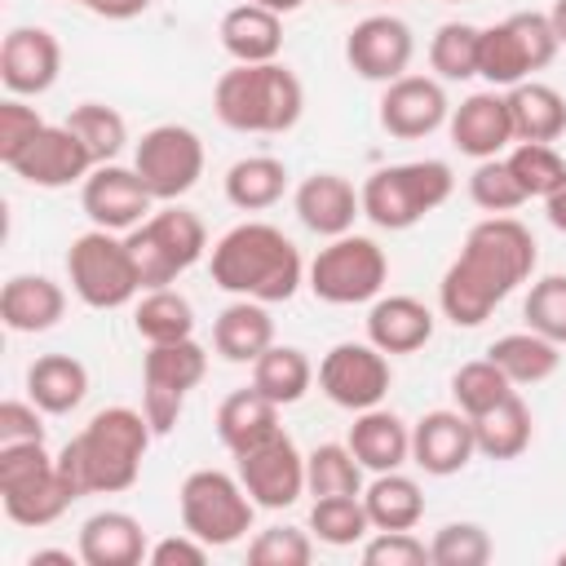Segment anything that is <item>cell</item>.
Wrapping results in <instances>:
<instances>
[{"mask_svg":"<svg viewBox=\"0 0 566 566\" xmlns=\"http://www.w3.org/2000/svg\"><path fill=\"white\" fill-rule=\"evenodd\" d=\"M535 261H539V248L522 221H513V217L478 221L464 234L460 256L447 265V274L438 283L442 314L455 327L486 323L495 314V305L509 301V292L535 274Z\"/></svg>","mask_w":566,"mask_h":566,"instance_id":"1","label":"cell"},{"mask_svg":"<svg viewBox=\"0 0 566 566\" xmlns=\"http://www.w3.org/2000/svg\"><path fill=\"white\" fill-rule=\"evenodd\" d=\"M155 429L137 407H102L62 451L57 469L75 495H119L137 482Z\"/></svg>","mask_w":566,"mask_h":566,"instance_id":"2","label":"cell"},{"mask_svg":"<svg viewBox=\"0 0 566 566\" xmlns=\"http://www.w3.org/2000/svg\"><path fill=\"white\" fill-rule=\"evenodd\" d=\"M212 283L248 301H292L305 283L301 248L270 221H243L212 243Z\"/></svg>","mask_w":566,"mask_h":566,"instance_id":"3","label":"cell"},{"mask_svg":"<svg viewBox=\"0 0 566 566\" xmlns=\"http://www.w3.org/2000/svg\"><path fill=\"white\" fill-rule=\"evenodd\" d=\"M212 111L234 133H287L305 111V88L283 62H234L212 88Z\"/></svg>","mask_w":566,"mask_h":566,"instance_id":"4","label":"cell"},{"mask_svg":"<svg viewBox=\"0 0 566 566\" xmlns=\"http://www.w3.org/2000/svg\"><path fill=\"white\" fill-rule=\"evenodd\" d=\"M455 190V177L442 159H411V164H385L376 168L358 195H363V217L380 230H411L424 221L433 208H442Z\"/></svg>","mask_w":566,"mask_h":566,"instance_id":"5","label":"cell"},{"mask_svg":"<svg viewBox=\"0 0 566 566\" xmlns=\"http://www.w3.org/2000/svg\"><path fill=\"white\" fill-rule=\"evenodd\" d=\"M0 500H4L9 522L49 526L80 495L62 478L57 455H49L44 442H18V447H0Z\"/></svg>","mask_w":566,"mask_h":566,"instance_id":"6","label":"cell"},{"mask_svg":"<svg viewBox=\"0 0 566 566\" xmlns=\"http://www.w3.org/2000/svg\"><path fill=\"white\" fill-rule=\"evenodd\" d=\"M124 239H128V252H133L142 287L177 283V274H186L208 252V230H203L199 212H190L181 203H164L142 226H133Z\"/></svg>","mask_w":566,"mask_h":566,"instance_id":"7","label":"cell"},{"mask_svg":"<svg viewBox=\"0 0 566 566\" xmlns=\"http://www.w3.org/2000/svg\"><path fill=\"white\" fill-rule=\"evenodd\" d=\"M557 49H562V40H557L548 13L522 9V13H509L495 27H482L478 75L491 88H513V84L531 80L535 71H544L557 57Z\"/></svg>","mask_w":566,"mask_h":566,"instance_id":"8","label":"cell"},{"mask_svg":"<svg viewBox=\"0 0 566 566\" xmlns=\"http://www.w3.org/2000/svg\"><path fill=\"white\" fill-rule=\"evenodd\" d=\"M66 279L71 292L88 305V310H119L142 292L128 239L115 230H84L71 239L66 248Z\"/></svg>","mask_w":566,"mask_h":566,"instance_id":"9","label":"cell"},{"mask_svg":"<svg viewBox=\"0 0 566 566\" xmlns=\"http://www.w3.org/2000/svg\"><path fill=\"white\" fill-rule=\"evenodd\" d=\"M177 504H181V526L190 535H199L208 548H226V544L243 539L256 517V500L243 491L239 473H221V469L186 473Z\"/></svg>","mask_w":566,"mask_h":566,"instance_id":"10","label":"cell"},{"mask_svg":"<svg viewBox=\"0 0 566 566\" xmlns=\"http://www.w3.org/2000/svg\"><path fill=\"white\" fill-rule=\"evenodd\" d=\"M389 279V256L376 239L367 234H336L327 248H318V256L305 270V283L318 301L327 305H363L376 301L380 287Z\"/></svg>","mask_w":566,"mask_h":566,"instance_id":"11","label":"cell"},{"mask_svg":"<svg viewBox=\"0 0 566 566\" xmlns=\"http://www.w3.org/2000/svg\"><path fill=\"white\" fill-rule=\"evenodd\" d=\"M203 371H208V349L195 336L146 349V358H142V411H146L155 438L172 433V424L181 420L186 394L203 380Z\"/></svg>","mask_w":566,"mask_h":566,"instance_id":"12","label":"cell"},{"mask_svg":"<svg viewBox=\"0 0 566 566\" xmlns=\"http://www.w3.org/2000/svg\"><path fill=\"white\" fill-rule=\"evenodd\" d=\"M133 168L155 195V203H177L203 177V142L186 124H155L133 150Z\"/></svg>","mask_w":566,"mask_h":566,"instance_id":"13","label":"cell"},{"mask_svg":"<svg viewBox=\"0 0 566 566\" xmlns=\"http://www.w3.org/2000/svg\"><path fill=\"white\" fill-rule=\"evenodd\" d=\"M389 385H394L389 354L376 349L371 340H340L318 363V389L336 407H345V411L380 407L385 394H389Z\"/></svg>","mask_w":566,"mask_h":566,"instance_id":"14","label":"cell"},{"mask_svg":"<svg viewBox=\"0 0 566 566\" xmlns=\"http://www.w3.org/2000/svg\"><path fill=\"white\" fill-rule=\"evenodd\" d=\"M234 473H239L243 491L256 500V509H292L305 495V455L296 451V442L283 429H274L270 438L239 451Z\"/></svg>","mask_w":566,"mask_h":566,"instance_id":"15","label":"cell"},{"mask_svg":"<svg viewBox=\"0 0 566 566\" xmlns=\"http://www.w3.org/2000/svg\"><path fill=\"white\" fill-rule=\"evenodd\" d=\"M80 208L97 230H115L128 234L133 226H142L155 212V195L146 190V181L137 177V168L124 164H97L84 181H80Z\"/></svg>","mask_w":566,"mask_h":566,"instance_id":"16","label":"cell"},{"mask_svg":"<svg viewBox=\"0 0 566 566\" xmlns=\"http://www.w3.org/2000/svg\"><path fill=\"white\" fill-rule=\"evenodd\" d=\"M4 168L18 172L27 186L62 190V186L84 181V177L97 168V159H93V150H88L66 124H44Z\"/></svg>","mask_w":566,"mask_h":566,"instance_id":"17","label":"cell"},{"mask_svg":"<svg viewBox=\"0 0 566 566\" xmlns=\"http://www.w3.org/2000/svg\"><path fill=\"white\" fill-rule=\"evenodd\" d=\"M416 57V35L402 18L394 13H371L363 22H354V31L345 35V62L354 75L371 80V84H389L398 75H407Z\"/></svg>","mask_w":566,"mask_h":566,"instance_id":"18","label":"cell"},{"mask_svg":"<svg viewBox=\"0 0 566 566\" xmlns=\"http://www.w3.org/2000/svg\"><path fill=\"white\" fill-rule=\"evenodd\" d=\"M451 119V102L442 80L433 75H398L380 93V128L398 142H416L438 133Z\"/></svg>","mask_w":566,"mask_h":566,"instance_id":"19","label":"cell"},{"mask_svg":"<svg viewBox=\"0 0 566 566\" xmlns=\"http://www.w3.org/2000/svg\"><path fill=\"white\" fill-rule=\"evenodd\" d=\"M62 75V44L44 27H13L0 44V80L9 97H40Z\"/></svg>","mask_w":566,"mask_h":566,"instance_id":"20","label":"cell"},{"mask_svg":"<svg viewBox=\"0 0 566 566\" xmlns=\"http://www.w3.org/2000/svg\"><path fill=\"white\" fill-rule=\"evenodd\" d=\"M478 455V438H473V420L455 407L442 411H424L411 424V464H420L433 478H451L460 473L469 460Z\"/></svg>","mask_w":566,"mask_h":566,"instance_id":"21","label":"cell"},{"mask_svg":"<svg viewBox=\"0 0 566 566\" xmlns=\"http://www.w3.org/2000/svg\"><path fill=\"white\" fill-rule=\"evenodd\" d=\"M447 128H451V146L469 159H495L517 142L509 119V97L500 88L469 93L460 106H451Z\"/></svg>","mask_w":566,"mask_h":566,"instance_id":"22","label":"cell"},{"mask_svg":"<svg viewBox=\"0 0 566 566\" xmlns=\"http://www.w3.org/2000/svg\"><path fill=\"white\" fill-rule=\"evenodd\" d=\"M292 208H296V217H301L305 230H314L323 239H336V234H349L354 221L363 217V195L340 172H310L296 186Z\"/></svg>","mask_w":566,"mask_h":566,"instance_id":"23","label":"cell"},{"mask_svg":"<svg viewBox=\"0 0 566 566\" xmlns=\"http://www.w3.org/2000/svg\"><path fill=\"white\" fill-rule=\"evenodd\" d=\"M146 553H150L146 531L124 509H102V513L84 517V526H80V562L84 566H137V562H146Z\"/></svg>","mask_w":566,"mask_h":566,"instance_id":"24","label":"cell"},{"mask_svg":"<svg viewBox=\"0 0 566 566\" xmlns=\"http://www.w3.org/2000/svg\"><path fill=\"white\" fill-rule=\"evenodd\" d=\"M62 314H66V292L49 274H13L0 287V318L9 332L35 336V332L57 327Z\"/></svg>","mask_w":566,"mask_h":566,"instance_id":"25","label":"cell"},{"mask_svg":"<svg viewBox=\"0 0 566 566\" xmlns=\"http://www.w3.org/2000/svg\"><path fill=\"white\" fill-rule=\"evenodd\" d=\"M367 340L385 354H416L433 340V310L416 296H376L367 310Z\"/></svg>","mask_w":566,"mask_h":566,"instance_id":"26","label":"cell"},{"mask_svg":"<svg viewBox=\"0 0 566 566\" xmlns=\"http://www.w3.org/2000/svg\"><path fill=\"white\" fill-rule=\"evenodd\" d=\"M345 442L367 473H389V469H402L411 460V424H402V416H394L385 407L354 411Z\"/></svg>","mask_w":566,"mask_h":566,"instance_id":"27","label":"cell"},{"mask_svg":"<svg viewBox=\"0 0 566 566\" xmlns=\"http://www.w3.org/2000/svg\"><path fill=\"white\" fill-rule=\"evenodd\" d=\"M217 35L234 62H279V53H283V18L252 0L226 9Z\"/></svg>","mask_w":566,"mask_h":566,"instance_id":"28","label":"cell"},{"mask_svg":"<svg viewBox=\"0 0 566 566\" xmlns=\"http://www.w3.org/2000/svg\"><path fill=\"white\" fill-rule=\"evenodd\" d=\"M212 345L226 363H256L274 345V318H270L265 301L234 296L212 323Z\"/></svg>","mask_w":566,"mask_h":566,"instance_id":"29","label":"cell"},{"mask_svg":"<svg viewBox=\"0 0 566 566\" xmlns=\"http://www.w3.org/2000/svg\"><path fill=\"white\" fill-rule=\"evenodd\" d=\"M88 394V367L71 354H40L27 367V398L44 416H66L84 402Z\"/></svg>","mask_w":566,"mask_h":566,"instance_id":"30","label":"cell"},{"mask_svg":"<svg viewBox=\"0 0 566 566\" xmlns=\"http://www.w3.org/2000/svg\"><path fill=\"white\" fill-rule=\"evenodd\" d=\"M279 411H283V407L270 402L256 385L226 394L221 407H217V438H221V447H226L230 455H239V451H248L252 442L270 438L274 429H283V424H279Z\"/></svg>","mask_w":566,"mask_h":566,"instance_id":"31","label":"cell"},{"mask_svg":"<svg viewBox=\"0 0 566 566\" xmlns=\"http://www.w3.org/2000/svg\"><path fill=\"white\" fill-rule=\"evenodd\" d=\"M517 142H557L566 133V97L544 80H522L504 88Z\"/></svg>","mask_w":566,"mask_h":566,"instance_id":"32","label":"cell"},{"mask_svg":"<svg viewBox=\"0 0 566 566\" xmlns=\"http://www.w3.org/2000/svg\"><path fill=\"white\" fill-rule=\"evenodd\" d=\"M363 504H367L371 531H416V526H420V517H424L420 482H416V478H407L402 469L376 473V478L363 486Z\"/></svg>","mask_w":566,"mask_h":566,"instance_id":"33","label":"cell"},{"mask_svg":"<svg viewBox=\"0 0 566 566\" xmlns=\"http://www.w3.org/2000/svg\"><path fill=\"white\" fill-rule=\"evenodd\" d=\"M486 358H491L513 385H539V380H548V376L562 367V345L526 327V332H504V336H495L491 349H486Z\"/></svg>","mask_w":566,"mask_h":566,"instance_id":"34","label":"cell"},{"mask_svg":"<svg viewBox=\"0 0 566 566\" xmlns=\"http://www.w3.org/2000/svg\"><path fill=\"white\" fill-rule=\"evenodd\" d=\"M531 433H535V420H531V407L522 402L517 389L504 402H495L491 411L473 416L478 455H486V460H517L531 447Z\"/></svg>","mask_w":566,"mask_h":566,"instance_id":"35","label":"cell"},{"mask_svg":"<svg viewBox=\"0 0 566 566\" xmlns=\"http://www.w3.org/2000/svg\"><path fill=\"white\" fill-rule=\"evenodd\" d=\"M287 190V168L274 155H243L226 168V199L239 212H265L283 199Z\"/></svg>","mask_w":566,"mask_h":566,"instance_id":"36","label":"cell"},{"mask_svg":"<svg viewBox=\"0 0 566 566\" xmlns=\"http://www.w3.org/2000/svg\"><path fill=\"white\" fill-rule=\"evenodd\" d=\"M252 385H256L270 402L292 407V402H301V398L310 394V385H314V363H310L305 349H296V345H270V349L252 363Z\"/></svg>","mask_w":566,"mask_h":566,"instance_id":"37","label":"cell"},{"mask_svg":"<svg viewBox=\"0 0 566 566\" xmlns=\"http://www.w3.org/2000/svg\"><path fill=\"white\" fill-rule=\"evenodd\" d=\"M133 327L146 345H168L195 336V305L172 287H146V296L133 310Z\"/></svg>","mask_w":566,"mask_h":566,"instance_id":"38","label":"cell"},{"mask_svg":"<svg viewBox=\"0 0 566 566\" xmlns=\"http://www.w3.org/2000/svg\"><path fill=\"white\" fill-rule=\"evenodd\" d=\"M363 464L349 442H323L305 455V491L318 495H363Z\"/></svg>","mask_w":566,"mask_h":566,"instance_id":"39","label":"cell"},{"mask_svg":"<svg viewBox=\"0 0 566 566\" xmlns=\"http://www.w3.org/2000/svg\"><path fill=\"white\" fill-rule=\"evenodd\" d=\"M367 531H371V517H367L363 495H318L310 504V535L332 548L363 544Z\"/></svg>","mask_w":566,"mask_h":566,"instance_id":"40","label":"cell"},{"mask_svg":"<svg viewBox=\"0 0 566 566\" xmlns=\"http://www.w3.org/2000/svg\"><path fill=\"white\" fill-rule=\"evenodd\" d=\"M62 124L93 150L97 164H115L119 150H124V142H128L124 115L115 106H106V102H80V106H71V115Z\"/></svg>","mask_w":566,"mask_h":566,"instance_id":"41","label":"cell"},{"mask_svg":"<svg viewBox=\"0 0 566 566\" xmlns=\"http://www.w3.org/2000/svg\"><path fill=\"white\" fill-rule=\"evenodd\" d=\"M478 40H482V27L473 22H442L429 40V66L438 71V80H473L478 75Z\"/></svg>","mask_w":566,"mask_h":566,"instance_id":"42","label":"cell"},{"mask_svg":"<svg viewBox=\"0 0 566 566\" xmlns=\"http://www.w3.org/2000/svg\"><path fill=\"white\" fill-rule=\"evenodd\" d=\"M469 199H473L482 212H491V217H509L513 208L531 203V195L522 190V181L513 177V168H509L504 155L478 159V168L469 172Z\"/></svg>","mask_w":566,"mask_h":566,"instance_id":"43","label":"cell"},{"mask_svg":"<svg viewBox=\"0 0 566 566\" xmlns=\"http://www.w3.org/2000/svg\"><path fill=\"white\" fill-rule=\"evenodd\" d=\"M513 394V380L491 363V358H473V363H464L455 376H451V398H455V407L473 420V416H482V411H491L495 402H504Z\"/></svg>","mask_w":566,"mask_h":566,"instance_id":"44","label":"cell"},{"mask_svg":"<svg viewBox=\"0 0 566 566\" xmlns=\"http://www.w3.org/2000/svg\"><path fill=\"white\" fill-rule=\"evenodd\" d=\"M504 159L531 199H544L566 177V159L553 150V142H513Z\"/></svg>","mask_w":566,"mask_h":566,"instance_id":"45","label":"cell"},{"mask_svg":"<svg viewBox=\"0 0 566 566\" xmlns=\"http://www.w3.org/2000/svg\"><path fill=\"white\" fill-rule=\"evenodd\" d=\"M522 318L531 332L566 345V274H544L531 283L526 301H522Z\"/></svg>","mask_w":566,"mask_h":566,"instance_id":"46","label":"cell"},{"mask_svg":"<svg viewBox=\"0 0 566 566\" xmlns=\"http://www.w3.org/2000/svg\"><path fill=\"white\" fill-rule=\"evenodd\" d=\"M429 562L433 566H482L491 562V535L478 522H447L429 539Z\"/></svg>","mask_w":566,"mask_h":566,"instance_id":"47","label":"cell"},{"mask_svg":"<svg viewBox=\"0 0 566 566\" xmlns=\"http://www.w3.org/2000/svg\"><path fill=\"white\" fill-rule=\"evenodd\" d=\"M310 557H314V539L301 526H270L248 544L252 566H310Z\"/></svg>","mask_w":566,"mask_h":566,"instance_id":"48","label":"cell"},{"mask_svg":"<svg viewBox=\"0 0 566 566\" xmlns=\"http://www.w3.org/2000/svg\"><path fill=\"white\" fill-rule=\"evenodd\" d=\"M363 562L367 566H424L429 544L416 539L411 531H376L363 539Z\"/></svg>","mask_w":566,"mask_h":566,"instance_id":"49","label":"cell"},{"mask_svg":"<svg viewBox=\"0 0 566 566\" xmlns=\"http://www.w3.org/2000/svg\"><path fill=\"white\" fill-rule=\"evenodd\" d=\"M40 128H44V119L35 106H27L22 97H4L0 102V164H9Z\"/></svg>","mask_w":566,"mask_h":566,"instance_id":"50","label":"cell"},{"mask_svg":"<svg viewBox=\"0 0 566 566\" xmlns=\"http://www.w3.org/2000/svg\"><path fill=\"white\" fill-rule=\"evenodd\" d=\"M18 442H44V411L31 398L0 402V447H18Z\"/></svg>","mask_w":566,"mask_h":566,"instance_id":"51","label":"cell"},{"mask_svg":"<svg viewBox=\"0 0 566 566\" xmlns=\"http://www.w3.org/2000/svg\"><path fill=\"white\" fill-rule=\"evenodd\" d=\"M146 562H150V566H203V562H208V544H203L199 535H190V531L164 535V539L150 544Z\"/></svg>","mask_w":566,"mask_h":566,"instance_id":"52","label":"cell"},{"mask_svg":"<svg viewBox=\"0 0 566 566\" xmlns=\"http://www.w3.org/2000/svg\"><path fill=\"white\" fill-rule=\"evenodd\" d=\"M75 4L97 13V18H106V22H128V18L150 9V0H75Z\"/></svg>","mask_w":566,"mask_h":566,"instance_id":"53","label":"cell"},{"mask_svg":"<svg viewBox=\"0 0 566 566\" xmlns=\"http://www.w3.org/2000/svg\"><path fill=\"white\" fill-rule=\"evenodd\" d=\"M544 217H548V226H553V230H562V234H566V177L544 195Z\"/></svg>","mask_w":566,"mask_h":566,"instance_id":"54","label":"cell"},{"mask_svg":"<svg viewBox=\"0 0 566 566\" xmlns=\"http://www.w3.org/2000/svg\"><path fill=\"white\" fill-rule=\"evenodd\" d=\"M75 557L66 553V548H35L31 557H27V566H71Z\"/></svg>","mask_w":566,"mask_h":566,"instance_id":"55","label":"cell"},{"mask_svg":"<svg viewBox=\"0 0 566 566\" xmlns=\"http://www.w3.org/2000/svg\"><path fill=\"white\" fill-rule=\"evenodd\" d=\"M548 22H553V31H557V40L566 44V0H553V9H548Z\"/></svg>","mask_w":566,"mask_h":566,"instance_id":"56","label":"cell"},{"mask_svg":"<svg viewBox=\"0 0 566 566\" xmlns=\"http://www.w3.org/2000/svg\"><path fill=\"white\" fill-rule=\"evenodd\" d=\"M252 4H261V9H274V13L283 18V13H296L305 0H252Z\"/></svg>","mask_w":566,"mask_h":566,"instance_id":"57","label":"cell"},{"mask_svg":"<svg viewBox=\"0 0 566 566\" xmlns=\"http://www.w3.org/2000/svg\"><path fill=\"white\" fill-rule=\"evenodd\" d=\"M557 562H562V566H566V548H562V553H557Z\"/></svg>","mask_w":566,"mask_h":566,"instance_id":"58","label":"cell"},{"mask_svg":"<svg viewBox=\"0 0 566 566\" xmlns=\"http://www.w3.org/2000/svg\"><path fill=\"white\" fill-rule=\"evenodd\" d=\"M447 4H464V0H447Z\"/></svg>","mask_w":566,"mask_h":566,"instance_id":"59","label":"cell"},{"mask_svg":"<svg viewBox=\"0 0 566 566\" xmlns=\"http://www.w3.org/2000/svg\"><path fill=\"white\" fill-rule=\"evenodd\" d=\"M336 4H354V0H336Z\"/></svg>","mask_w":566,"mask_h":566,"instance_id":"60","label":"cell"}]
</instances>
